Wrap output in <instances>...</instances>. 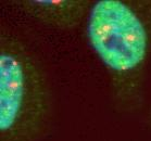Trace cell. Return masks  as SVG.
Wrapping results in <instances>:
<instances>
[{
    "instance_id": "6da1fadb",
    "label": "cell",
    "mask_w": 151,
    "mask_h": 141,
    "mask_svg": "<svg viewBox=\"0 0 151 141\" xmlns=\"http://www.w3.org/2000/svg\"><path fill=\"white\" fill-rule=\"evenodd\" d=\"M51 112L48 85L34 59L8 35L0 42V141H37Z\"/></svg>"
},
{
    "instance_id": "7a4b0ae2",
    "label": "cell",
    "mask_w": 151,
    "mask_h": 141,
    "mask_svg": "<svg viewBox=\"0 0 151 141\" xmlns=\"http://www.w3.org/2000/svg\"><path fill=\"white\" fill-rule=\"evenodd\" d=\"M87 35L93 51L114 74L134 73L147 58V28L140 15L125 1L100 0L93 4Z\"/></svg>"
},
{
    "instance_id": "3957f363",
    "label": "cell",
    "mask_w": 151,
    "mask_h": 141,
    "mask_svg": "<svg viewBox=\"0 0 151 141\" xmlns=\"http://www.w3.org/2000/svg\"><path fill=\"white\" fill-rule=\"evenodd\" d=\"M89 4L86 0H27L22 1L21 7L44 24L68 29L79 24Z\"/></svg>"
}]
</instances>
